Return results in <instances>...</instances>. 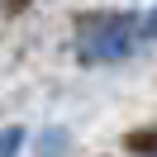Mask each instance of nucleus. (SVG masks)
I'll return each mask as SVG.
<instances>
[{
	"label": "nucleus",
	"mask_w": 157,
	"mask_h": 157,
	"mask_svg": "<svg viewBox=\"0 0 157 157\" xmlns=\"http://www.w3.org/2000/svg\"><path fill=\"white\" fill-rule=\"evenodd\" d=\"M76 48L86 62H114L133 48V19L128 14H109V19H86L76 33Z\"/></svg>",
	"instance_id": "nucleus-1"
},
{
	"label": "nucleus",
	"mask_w": 157,
	"mask_h": 157,
	"mask_svg": "<svg viewBox=\"0 0 157 157\" xmlns=\"http://www.w3.org/2000/svg\"><path fill=\"white\" fill-rule=\"evenodd\" d=\"M19 128H5V133H0V157H14V152H19Z\"/></svg>",
	"instance_id": "nucleus-2"
},
{
	"label": "nucleus",
	"mask_w": 157,
	"mask_h": 157,
	"mask_svg": "<svg viewBox=\"0 0 157 157\" xmlns=\"http://www.w3.org/2000/svg\"><path fill=\"white\" fill-rule=\"evenodd\" d=\"M62 152V133H48V143H38V157H57Z\"/></svg>",
	"instance_id": "nucleus-3"
},
{
	"label": "nucleus",
	"mask_w": 157,
	"mask_h": 157,
	"mask_svg": "<svg viewBox=\"0 0 157 157\" xmlns=\"http://www.w3.org/2000/svg\"><path fill=\"white\" fill-rule=\"evenodd\" d=\"M147 33H152V38H157V10H152V19H147Z\"/></svg>",
	"instance_id": "nucleus-4"
}]
</instances>
